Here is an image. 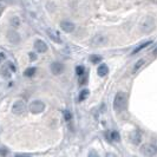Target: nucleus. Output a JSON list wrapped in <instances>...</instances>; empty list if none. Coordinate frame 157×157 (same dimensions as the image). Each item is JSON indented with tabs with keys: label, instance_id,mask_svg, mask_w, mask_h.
Masks as SVG:
<instances>
[{
	"label": "nucleus",
	"instance_id": "1",
	"mask_svg": "<svg viewBox=\"0 0 157 157\" xmlns=\"http://www.w3.org/2000/svg\"><path fill=\"white\" fill-rule=\"evenodd\" d=\"M126 103H128V96L126 93H124L122 91L117 92L114 99V109L116 112H122L123 110L126 108Z\"/></svg>",
	"mask_w": 157,
	"mask_h": 157
},
{
	"label": "nucleus",
	"instance_id": "2",
	"mask_svg": "<svg viewBox=\"0 0 157 157\" xmlns=\"http://www.w3.org/2000/svg\"><path fill=\"white\" fill-rule=\"evenodd\" d=\"M141 154L143 156H156L157 155V147L152 143H147L142 145L141 148Z\"/></svg>",
	"mask_w": 157,
	"mask_h": 157
},
{
	"label": "nucleus",
	"instance_id": "3",
	"mask_svg": "<svg viewBox=\"0 0 157 157\" xmlns=\"http://www.w3.org/2000/svg\"><path fill=\"white\" fill-rule=\"evenodd\" d=\"M108 43H109V38H108V35H97L91 39V45L95 46V47L105 46Z\"/></svg>",
	"mask_w": 157,
	"mask_h": 157
},
{
	"label": "nucleus",
	"instance_id": "4",
	"mask_svg": "<svg viewBox=\"0 0 157 157\" xmlns=\"http://www.w3.org/2000/svg\"><path fill=\"white\" fill-rule=\"evenodd\" d=\"M44 110H45V104H44L42 100H33L31 104H30V111L32 114H42Z\"/></svg>",
	"mask_w": 157,
	"mask_h": 157
},
{
	"label": "nucleus",
	"instance_id": "5",
	"mask_svg": "<svg viewBox=\"0 0 157 157\" xmlns=\"http://www.w3.org/2000/svg\"><path fill=\"white\" fill-rule=\"evenodd\" d=\"M25 110H26V104L24 100H17V102H14V104L12 106V112L17 116L23 115L25 112Z\"/></svg>",
	"mask_w": 157,
	"mask_h": 157
},
{
	"label": "nucleus",
	"instance_id": "6",
	"mask_svg": "<svg viewBox=\"0 0 157 157\" xmlns=\"http://www.w3.org/2000/svg\"><path fill=\"white\" fill-rule=\"evenodd\" d=\"M13 71H14V66H13L11 63H7V64H4V65L1 66L0 73H1V76H2L5 79H9V78H11Z\"/></svg>",
	"mask_w": 157,
	"mask_h": 157
},
{
	"label": "nucleus",
	"instance_id": "7",
	"mask_svg": "<svg viewBox=\"0 0 157 157\" xmlns=\"http://www.w3.org/2000/svg\"><path fill=\"white\" fill-rule=\"evenodd\" d=\"M142 31L143 32H145V33H150L154 28H155V20L152 19L151 17H148L145 20H144V23L142 24Z\"/></svg>",
	"mask_w": 157,
	"mask_h": 157
},
{
	"label": "nucleus",
	"instance_id": "8",
	"mask_svg": "<svg viewBox=\"0 0 157 157\" xmlns=\"http://www.w3.org/2000/svg\"><path fill=\"white\" fill-rule=\"evenodd\" d=\"M47 35H49V38L54 42V43L57 44H61V38L59 33L56 31V30H53V28H47Z\"/></svg>",
	"mask_w": 157,
	"mask_h": 157
},
{
	"label": "nucleus",
	"instance_id": "9",
	"mask_svg": "<svg viewBox=\"0 0 157 157\" xmlns=\"http://www.w3.org/2000/svg\"><path fill=\"white\" fill-rule=\"evenodd\" d=\"M63 71H64V65H63L61 63L54 61V63L51 64V72H52L53 75L58 76V75H60Z\"/></svg>",
	"mask_w": 157,
	"mask_h": 157
},
{
	"label": "nucleus",
	"instance_id": "10",
	"mask_svg": "<svg viewBox=\"0 0 157 157\" xmlns=\"http://www.w3.org/2000/svg\"><path fill=\"white\" fill-rule=\"evenodd\" d=\"M60 28L66 33H71V32L75 31V24L71 23V21H61Z\"/></svg>",
	"mask_w": 157,
	"mask_h": 157
},
{
	"label": "nucleus",
	"instance_id": "11",
	"mask_svg": "<svg viewBox=\"0 0 157 157\" xmlns=\"http://www.w3.org/2000/svg\"><path fill=\"white\" fill-rule=\"evenodd\" d=\"M7 39H9V42L11 44L17 45L20 42V35H18L16 31H9V33H7Z\"/></svg>",
	"mask_w": 157,
	"mask_h": 157
},
{
	"label": "nucleus",
	"instance_id": "12",
	"mask_svg": "<svg viewBox=\"0 0 157 157\" xmlns=\"http://www.w3.org/2000/svg\"><path fill=\"white\" fill-rule=\"evenodd\" d=\"M130 140L131 142L133 143V144H140L141 141H142V135H141V132L138 130H133L132 132L130 133Z\"/></svg>",
	"mask_w": 157,
	"mask_h": 157
},
{
	"label": "nucleus",
	"instance_id": "13",
	"mask_svg": "<svg viewBox=\"0 0 157 157\" xmlns=\"http://www.w3.org/2000/svg\"><path fill=\"white\" fill-rule=\"evenodd\" d=\"M35 49L38 53H44L47 51V45L43 40H37L35 43Z\"/></svg>",
	"mask_w": 157,
	"mask_h": 157
},
{
	"label": "nucleus",
	"instance_id": "14",
	"mask_svg": "<svg viewBox=\"0 0 157 157\" xmlns=\"http://www.w3.org/2000/svg\"><path fill=\"white\" fill-rule=\"evenodd\" d=\"M108 72H109V69H108V66L104 65V64L99 65L98 69H97V73H98L99 77H105V76L108 75Z\"/></svg>",
	"mask_w": 157,
	"mask_h": 157
},
{
	"label": "nucleus",
	"instance_id": "15",
	"mask_svg": "<svg viewBox=\"0 0 157 157\" xmlns=\"http://www.w3.org/2000/svg\"><path fill=\"white\" fill-rule=\"evenodd\" d=\"M144 64H145V59H143V58L140 59V60L135 64V66H133V69H132V73H133V75H136V73H137V72H138V71L144 66Z\"/></svg>",
	"mask_w": 157,
	"mask_h": 157
},
{
	"label": "nucleus",
	"instance_id": "16",
	"mask_svg": "<svg viewBox=\"0 0 157 157\" xmlns=\"http://www.w3.org/2000/svg\"><path fill=\"white\" fill-rule=\"evenodd\" d=\"M152 44V42L151 40H148V42H144V43H141L132 52H131V54H136V53H138L141 51V50H143L144 47H147V46H149V45H151Z\"/></svg>",
	"mask_w": 157,
	"mask_h": 157
},
{
	"label": "nucleus",
	"instance_id": "17",
	"mask_svg": "<svg viewBox=\"0 0 157 157\" xmlns=\"http://www.w3.org/2000/svg\"><path fill=\"white\" fill-rule=\"evenodd\" d=\"M9 23H11V25L14 27V28H18V27L20 26V19L18 17H13L9 20Z\"/></svg>",
	"mask_w": 157,
	"mask_h": 157
},
{
	"label": "nucleus",
	"instance_id": "18",
	"mask_svg": "<svg viewBox=\"0 0 157 157\" xmlns=\"http://www.w3.org/2000/svg\"><path fill=\"white\" fill-rule=\"evenodd\" d=\"M35 71H37L35 68H28V69L24 72V76H25V77H32V76H35Z\"/></svg>",
	"mask_w": 157,
	"mask_h": 157
},
{
	"label": "nucleus",
	"instance_id": "19",
	"mask_svg": "<svg viewBox=\"0 0 157 157\" xmlns=\"http://www.w3.org/2000/svg\"><path fill=\"white\" fill-rule=\"evenodd\" d=\"M87 96H89V90H83L79 95V100H84Z\"/></svg>",
	"mask_w": 157,
	"mask_h": 157
},
{
	"label": "nucleus",
	"instance_id": "20",
	"mask_svg": "<svg viewBox=\"0 0 157 157\" xmlns=\"http://www.w3.org/2000/svg\"><path fill=\"white\" fill-rule=\"evenodd\" d=\"M110 136H111V140H112V141H117V142H118V141H119V138H121V136H119V133H118L117 131H112Z\"/></svg>",
	"mask_w": 157,
	"mask_h": 157
},
{
	"label": "nucleus",
	"instance_id": "21",
	"mask_svg": "<svg viewBox=\"0 0 157 157\" xmlns=\"http://www.w3.org/2000/svg\"><path fill=\"white\" fill-rule=\"evenodd\" d=\"M76 72H77V75H78L79 77H82V76L85 73V70H84L83 66H77V68H76Z\"/></svg>",
	"mask_w": 157,
	"mask_h": 157
},
{
	"label": "nucleus",
	"instance_id": "22",
	"mask_svg": "<svg viewBox=\"0 0 157 157\" xmlns=\"http://www.w3.org/2000/svg\"><path fill=\"white\" fill-rule=\"evenodd\" d=\"M64 116H65V121H71V118H72V115H71L70 111H65V114H64Z\"/></svg>",
	"mask_w": 157,
	"mask_h": 157
},
{
	"label": "nucleus",
	"instance_id": "23",
	"mask_svg": "<svg viewBox=\"0 0 157 157\" xmlns=\"http://www.w3.org/2000/svg\"><path fill=\"white\" fill-rule=\"evenodd\" d=\"M91 60L93 61V63H96V61L100 60V58H99V57H92V58H91Z\"/></svg>",
	"mask_w": 157,
	"mask_h": 157
},
{
	"label": "nucleus",
	"instance_id": "24",
	"mask_svg": "<svg viewBox=\"0 0 157 157\" xmlns=\"http://www.w3.org/2000/svg\"><path fill=\"white\" fill-rule=\"evenodd\" d=\"M30 57H31V59H32V60H35V53H30Z\"/></svg>",
	"mask_w": 157,
	"mask_h": 157
},
{
	"label": "nucleus",
	"instance_id": "25",
	"mask_svg": "<svg viewBox=\"0 0 157 157\" xmlns=\"http://www.w3.org/2000/svg\"><path fill=\"white\" fill-rule=\"evenodd\" d=\"M89 156H97V154L95 152V151H91V152L89 154Z\"/></svg>",
	"mask_w": 157,
	"mask_h": 157
},
{
	"label": "nucleus",
	"instance_id": "26",
	"mask_svg": "<svg viewBox=\"0 0 157 157\" xmlns=\"http://www.w3.org/2000/svg\"><path fill=\"white\" fill-rule=\"evenodd\" d=\"M152 53H154L155 56H157V47H155V49H154V51H152Z\"/></svg>",
	"mask_w": 157,
	"mask_h": 157
}]
</instances>
